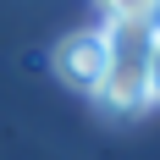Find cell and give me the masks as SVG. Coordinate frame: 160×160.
I'll return each instance as SVG.
<instances>
[{
    "label": "cell",
    "mask_w": 160,
    "mask_h": 160,
    "mask_svg": "<svg viewBox=\"0 0 160 160\" xmlns=\"http://www.w3.org/2000/svg\"><path fill=\"white\" fill-rule=\"evenodd\" d=\"M160 22H105V83L99 94L111 111H144L149 105V39Z\"/></svg>",
    "instance_id": "cell-1"
},
{
    "label": "cell",
    "mask_w": 160,
    "mask_h": 160,
    "mask_svg": "<svg viewBox=\"0 0 160 160\" xmlns=\"http://www.w3.org/2000/svg\"><path fill=\"white\" fill-rule=\"evenodd\" d=\"M50 66H55V78H61L66 88L99 94V83H105V33H99V28L66 33L61 44L50 50Z\"/></svg>",
    "instance_id": "cell-2"
},
{
    "label": "cell",
    "mask_w": 160,
    "mask_h": 160,
    "mask_svg": "<svg viewBox=\"0 0 160 160\" xmlns=\"http://www.w3.org/2000/svg\"><path fill=\"white\" fill-rule=\"evenodd\" d=\"M111 22H160V0H105Z\"/></svg>",
    "instance_id": "cell-3"
},
{
    "label": "cell",
    "mask_w": 160,
    "mask_h": 160,
    "mask_svg": "<svg viewBox=\"0 0 160 160\" xmlns=\"http://www.w3.org/2000/svg\"><path fill=\"white\" fill-rule=\"evenodd\" d=\"M149 105H160V28L149 39Z\"/></svg>",
    "instance_id": "cell-4"
}]
</instances>
